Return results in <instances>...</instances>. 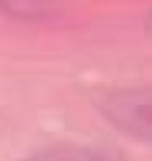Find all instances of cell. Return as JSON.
<instances>
[{
    "mask_svg": "<svg viewBox=\"0 0 152 161\" xmlns=\"http://www.w3.org/2000/svg\"><path fill=\"white\" fill-rule=\"evenodd\" d=\"M96 107L115 130L152 144V88L108 90L96 101Z\"/></svg>",
    "mask_w": 152,
    "mask_h": 161,
    "instance_id": "1",
    "label": "cell"
},
{
    "mask_svg": "<svg viewBox=\"0 0 152 161\" xmlns=\"http://www.w3.org/2000/svg\"><path fill=\"white\" fill-rule=\"evenodd\" d=\"M0 15L25 23H42L60 15L56 0H0Z\"/></svg>",
    "mask_w": 152,
    "mask_h": 161,
    "instance_id": "2",
    "label": "cell"
},
{
    "mask_svg": "<svg viewBox=\"0 0 152 161\" xmlns=\"http://www.w3.org/2000/svg\"><path fill=\"white\" fill-rule=\"evenodd\" d=\"M17 161H113V157L102 149L73 144V147H56V149L40 151V153H34Z\"/></svg>",
    "mask_w": 152,
    "mask_h": 161,
    "instance_id": "3",
    "label": "cell"
},
{
    "mask_svg": "<svg viewBox=\"0 0 152 161\" xmlns=\"http://www.w3.org/2000/svg\"><path fill=\"white\" fill-rule=\"evenodd\" d=\"M144 27H146L148 34H152V8L148 11V15H146V23H144Z\"/></svg>",
    "mask_w": 152,
    "mask_h": 161,
    "instance_id": "4",
    "label": "cell"
}]
</instances>
